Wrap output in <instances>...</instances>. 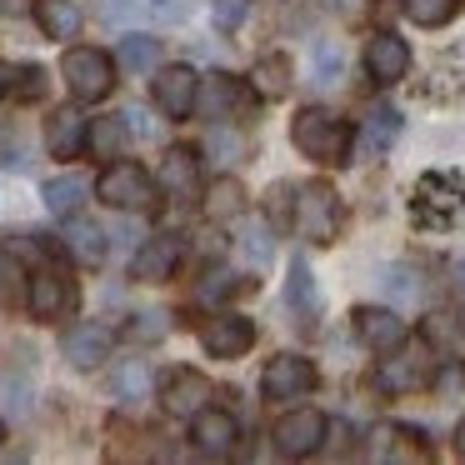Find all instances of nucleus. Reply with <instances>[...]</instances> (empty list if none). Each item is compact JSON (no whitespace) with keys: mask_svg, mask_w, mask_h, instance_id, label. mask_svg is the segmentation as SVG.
<instances>
[{"mask_svg":"<svg viewBox=\"0 0 465 465\" xmlns=\"http://www.w3.org/2000/svg\"><path fill=\"white\" fill-rule=\"evenodd\" d=\"M291 141H295V151H305L321 165H351L355 131L335 111H325V105H301L291 121Z\"/></svg>","mask_w":465,"mask_h":465,"instance_id":"1","label":"nucleus"},{"mask_svg":"<svg viewBox=\"0 0 465 465\" xmlns=\"http://www.w3.org/2000/svg\"><path fill=\"white\" fill-rule=\"evenodd\" d=\"M61 75H65V91L81 105H95L115 91V61L105 51H95V45H71L61 61Z\"/></svg>","mask_w":465,"mask_h":465,"instance_id":"2","label":"nucleus"},{"mask_svg":"<svg viewBox=\"0 0 465 465\" xmlns=\"http://www.w3.org/2000/svg\"><path fill=\"white\" fill-rule=\"evenodd\" d=\"M341 195L331 191L325 181H311L301 185V195H295V231H301V241L311 245H335V235H341Z\"/></svg>","mask_w":465,"mask_h":465,"instance_id":"3","label":"nucleus"},{"mask_svg":"<svg viewBox=\"0 0 465 465\" xmlns=\"http://www.w3.org/2000/svg\"><path fill=\"white\" fill-rule=\"evenodd\" d=\"M95 195H101L111 211H151L155 205V181L145 175V165L135 161H111L95 181Z\"/></svg>","mask_w":465,"mask_h":465,"instance_id":"4","label":"nucleus"},{"mask_svg":"<svg viewBox=\"0 0 465 465\" xmlns=\"http://www.w3.org/2000/svg\"><path fill=\"white\" fill-rule=\"evenodd\" d=\"M151 101L161 115H171V121H185V115L201 105V75L191 71V65H161L151 81Z\"/></svg>","mask_w":465,"mask_h":465,"instance_id":"5","label":"nucleus"},{"mask_svg":"<svg viewBox=\"0 0 465 465\" xmlns=\"http://www.w3.org/2000/svg\"><path fill=\"white\" fill-rule=\"evenodd\" d=\"M321 445H325V415L315 411V405H295L291 415L275 420V450H281L285 460H305V455H315Z\"/></svg>","mask_w":465,"mask_h":465,"instance_id":"6","label":"nucleus"},{"mask_svg":"<svg viewBox=\"0 0 465 465\" xmlns=\"http://www.w3.org/2000/svg\"><path fill=\"white\" fill-rule=\"evenodd\" d=\"M25 305H31L35 321H65V315L75 311V281L65 271H55V265H41V271L31 275Z\"/></svg>","mask_w":465,"mask_h":465,"instance_id":"7","label":"nucleus"},{"mask_svg":"<svg viewBox=\"0 0 465 465\" xmlns=\"http://www.w3.org/2000/svg\"><path fill=\"white\" fill-rule=\"evenodd\" d=\"M251 345H255V321H245L235 311H221L201 325V351L215 355V361H241Z\"/></svg>","mask_w":465,"mask_h":465,"instance_id":"8","label":"nucleus"},{"mask_svg":"<svg viewBox=\"0 0 465 465\" xmlns=\"http://www.w3.org/2000/svg\"><path fill=\"white\" fill-rule=\"evenodd\" d=\"M315 365L305 361V355H275L271 365H265V375H261V395L265 401H301L305 391H315Z\"/></svg>","mask_w":465,"mask_h":465,"instance_id":"9","label":"nucleus"},{"mask_svg":"<svg viewBox=\"0 0 465 465\" xmlns=\"http://www.w3.org/2000/svg\"><path fill=\"white\" fill-rule=\"evenodd\" d=\"M365 71H371V81H381V85L405 81V71H411V45H405L395 31H375L371 41H365Z\"/></svg>","mask_w":465,"mask_h":465,"instance_id":"10","label":"nucleus"},{"mask_svg":"<svg viewBox=\"0 0 465 465\" xmlns=\"http://www.w3.org/2000/svg\"><path fill=\"white\" fill-rule=\"evenodd\" d=\"M355 335H361V345H371L375 355H391L405 345V321L395 311H385V305H361V311H355Z\"/></svg>","mask_w":465,"mask_h":465,"instance_id":"11","label":"nucleus"},{"mask_svg":"<svg viewBox=\"0 0 465 465\" xmlns=\"http://www.w3.org/2000/svg\"><path fill=\"white\" fill-rule=\"evenodd\" d=\"M61 355L75 371H95V365H105V355H111V331L95 325V321H75L71 331L61 335Z\"/></svg>","mask_w":465,"mask_h":465,"instance_id":"12","label":"nucleus"},{"mask_svg":"<svg viewBox=\"0 0 465 465\" xmlns=\"http://www.w3.org/2000/svg\"><path fill=\"white\" fill-rule=\"evenodd\" d=\"M191 440L201 455H231L235 440H241V425H235L231 411H215V405H205V411L191 415Z\"/></svg>","mask_w":465,"mask_h":465,"instance_id":"13","label":"nucleus"},{"mask_svg":"<svg viewBox=\"0 0 465 465\" xmlns=\"http://www.w3.org/2000/svg\"><path fill=\"white\" fill-rule=\"evenodd\" d=\"M181 255L185 251H181L175 235H151V241L131 255V275H135V281H145V285H161V281H171V275H175Z\"/></svg>","mask_w":465,"mask_h":465,"instance_id":"14","label":"nucleus"},{"mask_svg":"<svg viewBox=\"0 0 465 465\" xmlns=\"http://www.w3.org/2000/svg\"><path fill=\"white\" fill-rule=\"evenodd\" d=\"M45 145H51L55 161H81V151H91V121L81 111H55L51 125H45Z\"/></svg>","mask_w":465,"mask_h":465,"instance_id":"15","label":"nucleus"},{"mask_svg":"<svg viewBox=\"0 0 465 465\" xmlns=\"http://www.w3.org/2000/svg\"><path fill=\"white\" fill-rule=\"evenodd\" d=\"M255 105V95L245 91V81H235V75H211L205 81V115L211 121H245Z\"/></svg>","mask_w":465,"mask_h":465,"instance_id":"16","label":"nucleus"},{"mask_svg":"<svg viewBox=\"0 0 465 465\" xmlns=\"http://www.w3.org/2000/svg\"><path fill=\"white\" fill-rule=\"evenodd\" d=\"M211 381H205L201 371H175L171 381H165V391H161V405H165V415H195V411H205V401H211Z\"/></svg>","mask_w":465,"mask_h":465,"instance_id":"17","label":"nucleus"},{"mask_svg":"<svg viewBox=\"0 0 465 465\" xmlns=\"http://www.w3.org/2000/svg\"><path fill=\"white\" fill-rule=\"evenodd\" d=\"M161 185H165V195H175V201H195V191H201V161H195V151L171 145L165 161H161Z\"/></svg>","mask_w":465,"mask_h":465,"instance_id":"18","label":"nucleus"},{"mask_svg":"<svg viewBox=\"0 0 465 465\" xmlns=\"http://www.w3.org/2000/svg\"><path fill=\"white\" fill-rule=\"evenodd\" d=\"M371 440H375L371 445L375 460H425V455H430V445H425L420 430H411V425H381Z\"/></svg>","mask_w":465,"mask_h":465,"instance_id":"19","label":"nucleus"},{"mask_svg":"<svg viewBox=\"0 0 465 465\" xmlns=\"http://www.w3.org/2000/svg\"><path fill=\"white\" fill-rule=\"evenodd\" d=\"M35 25H41L51 41H75L85 25L81 5L75 0H35Z\"/></svg>","mask_w":465,"mask_h":465,"instance_id":"20","label":"nucleus"},{"mask_svg":"<svg viewBox=\"0 0 465 465\" xmlns=\"http://www.w3.org/2000/svg\"><path fill=\"white\" fill-rule=\"evenodd\" d=\"M430 381V371H425L420 355H391V361H381V371H375V385L391 395H405V391H420V385Z\"/></svg>","mask_w":465,"mask_h":465,"instance_id":"21","label":"nucleus"},{"mask_svg":"<svg viewBox=\"0 0 465 465\" xmlns=\"http://www.w3.org/2000/svg\"><path fill=\"white\" fill-rule=\"evenodd\" d=\"M41 195H45V205H51V215H81V205H85V195H91V181H81V175H51V181L41 185Z\"/></svg>","mask_w":465,"mask_h":465,"instance_id":"22","label":"nucleus"},{"mask_svg":"<svg viewBox=\"0 0 465 465\" xmlns=\"http://www.w3.org/2000/svg\"><path fill=\"white\" fill-rule=\"evenodd\" d=\"M241 211H245V185L231 181V175H221V181L205 191V215H211V221H235Z\"/></svg>","mask_w":465,"mask_h":465,"instance_id":"23","label":"nucleus"},{"mask_svg":"<svg viewBox=\"0 0 465 465\" xmlns=\"http://www.w3.org/2000/svg\"><path fill=\"white\" fill-rule=\"evenodd\" d=\"M255 91L265 95V101H281L285 91H291V55H265L261 65H255Z\"/></svg>","mask_w":465,"mask_h":465,"instance_id":"24","label":"nucleus"},{"mask_svg":"<svg viewBox=\"0 0 465 465\" xmlns=\"http://www.w3.org/2000/svg\"><path fill=\"white\" fill-rule=\"evenodd\" d=\"M121 65L135 71V75L161 71V41H155V35H125L121 41Z\"/></svg>","mask_w":465,"mask_h":465,"instance_id":"25","label":"nucleus"},{"mask_svg":"<svg viewBox=\"0 0 465 465\" xmlns=\"http://www.w3.org/2000/svg\"><path fill=\"white\" fill-rule=\"evenodd\" d=\"M125 135H131V125H125V115H105V121H95L91 125V151L95 155H121V145H125Z\"/></svg>","mask_w":465,"mask_h":465,"instance_id":"26","label":"nucleus"},{"mask_svg":"<svg viewBox=\"0 0 465 465\" xmlns=\"http://www.w3.org/2000/svg\"><path fill=\"white\" fill-rule=\"evenodd\" d=\"M65 241H71V251L81 255V261H105V235L95 231V225H85V221H75L71 215V235H65Z\"/></svg>","mask_w":465,"mask_h":465,"instance_id":"27","label":"nucleus"},{"mask_svg":"<svg viewBox=\"0 0 465 465\" xmlns=\"http://www.w3.org/2000/svg\"><path fill=\"white\" fill-rule=\"evenodd\" d=\"M450 15H455V0H405V21L425 25V31L445 25Z\"/></svg>","mask_w":465,"mask_h":465,"instance_id":"28","label":"nucleus"},{"mask_svg":"<svg viewBox=\"0 0 465 465\" xmlns=\"http://www.w3.org/2000/svg\"><path fill=\"white\" fill-rule=\"evenodd\" d=\"M381 285L391 291V301H401V305H415V301H420V275H415L411 265H391V271L381 275Z\"/></svg>","mask_w":465,"mask_h":465,"instance_id":"29","label":"nucleus"},{"mask_svg":"<svg viewBox=\"0 0 465 465\" xmlns=\"http://www.w3.org/2000/svg\"><path fill=\"white\" fill-rule=\"evenodd\" d=\"M395 135H401V115H395V111H375L371 125H365V155H381Z\"/></svg>","mask_w":465,"mask_h":465,"instance_id":"30","label":"nucleus"},{"mask_svg":"<svg viewBox=\"0 0 465 465\" xmlns=\"http://www.w3.org/2000/svg\"><path fill=\"white\" fill-rule=\"evenodd\" d=\"M285 301L291 311H315V275L305 271V261L291 265V285H285Z\"/></svg>","mask_w":465,"mask_h":465,"instance_id":"31","label":"nucleus"},{"mask_svg":"<svg viewBox=\"0 0 465 465\" xmlns=\"http://www.w3.org/2000/svg\"><path fill=\"white\" fill-rule=\"evenodd\" d=\"M440 401H465V361H440V371L430 375Z\"/></svg>","mask_w":465,"mask_h":465,"instance_id":"32","label":"nucleus"},{"mask_svg":"<svg viewBox=\"0 0 465 465\" xmlns=\"http://www.w3.org/2000/svg\"><path fill=\"white\" fill-rule=\"evenodd\" d=\"M345 75V61L335 51V41H315V85H335Z\"/></svg>","mask_w":465,"mask_h":465,"instance_id":"33","label":"nucleus"},{"mask_svg":"<svg viewBox=\"0 0 465 465\" xmlns=\"http://www.w3.org/2000/svg\"><path fill=\"white\" fill-rule=\"evenodd\" d=\"M241 255H245L251 265H265V261H271V231H265L261 221H251V225L241 231Z\"/></svg>","mask_w":465,"mask_h":465,"instance_id":"34","label":"nucleus"},{"mask_svg":"<svg viewBox=\"0 0 465 465\" xmlns=\"http://www.w3.org/2000/svg\"><path fill=\"white\" fill-rule=\"evenodd\" d=\"M191 11H195V0H151V15L161 25H181Z\"/></svg>","mask_w":465,"mask_h":465,"instance_id":"35","label":"nucleus"},{"mask_svg":"<svg viewBox=\"0 0 465 465\" xmlns=\"http://www.w3.org/2000/svg\"><path fill=\"white\" fill-rule=\"evenodd\" d=\"M131 335H135V341H161V335H165V315H161V311H145V315H135Z\"/></svg>","mask_w":465,"mask_h":465,"instance_id":"36","label":"nucleus"},{"mask_svg":"<svg viewBox=\"0 0 465 465\" xmlns=\"http://www.w3.org/2000/svg\"><path fill=\"white\" fill-rule=\"evenodd\" d=\"M245 21V0H215V25L221 31H235Z\"/></svg>","mask_w":465,"mask_h":465,"instance_id":"37","label":"nucleus"},{"mask_svg":"<svg viewBox=\"0 0 465 465\" xmlns=\"http://www.w3.org/2000/svg\"><path fill=\"white\" fill-rule=\"evenodd\" d=\"M21 95L25 101H41L45 95V71L41 65H21Z\"/></svg>","mask_w":465,"mask_h":465,"instance_id":"38","label":"nucleus"},{"mask_svg":"<svg viewBox=\"0 0 465 465\" xmlns=\"http://www.w3.org/2000/svg\"><path fill=\"white\" fill-rule=\"evenodd\" d=\"M145 385H151V371H145L141 361L121 371V391H125V395H145Z\"/></svg>","mask_w":465,"mask_h":465,"instance_id":"39","label":"nucleus"},{"mask_svg":"<svg viewBox=\"0 0 465 465\" xmlns=\"http://www.w3.org/2000/svg\"><path fill=\"white\" fill-rule=\"evenodd\" d=\"M231 291H235V275H211L195 295H201V301H221V295H231Z\"/></svg>","mask_w":465,"mask_h":465,"instance_id":"40","label":"nucleus"},{"mask_svg":"<svg viewBox=\"0 0 465 465\" xmlns=\"http://www.w3.org/2000/svg\"><path fill=\"white\" fill-rule=\"evenodd\" d=\"M15 75H21V71H11V65L0 61V95H5V91H11V85H15Z\"/></svg>","mask_w":465,"mask_h":465,"instance_id":"41","label":"nucleus"},{"mask_svg":"<svg viewBox=\"0 0 465 465\" xmlns=\"http://www.w3.org/2000/svg\"><path fill=\"white\" fill-rule=\"evenodd\" d=\"M5 281H15V265H11V255H0V285Z\"/></svg>","mask_w":465,"mask_h":465,"instance_id":"42","label":"nucleus"},{"mask_svg":"<svg viewBox=\"0 0 465 465\" xmlns=\"http://www.w3.org/2000/svg\"><path fill=\"white\" fill-rule=\"evenodd\" d=\"M455 455L465 460V420H460V430H455Z\"/></svg>","mask_w":465,"mask_h":465,"instance_id":"43","label":"nucleus"},{"mask_svg":"<svg viewBox=\"0 0 465 465\" xmlns=\"http://www.w3.org/2000/svg\"><path fill=\"white\" fill-rule=\"evenodd\" d=\"M325 5H335V11H351L355 0H325Z\"/></svg>","mask_w":465,"mask_h":465,"instance_id":"44","label":"nucleus"},{"mask_svg":"<svg viewBox=\"0 0 465 465\" xmlns=\"http://www.w3.org/2000/svg\"><path fill=\"white\" fill-rule=\"evenodd\" d=\"M455 285H460V291H465V261L455 265Z\"/></svg>","mask_w":465,"mask_h":465,"instance_id":"45","label":"nucleus"},{"mask_svg":"<svg viewBox=\"0 0 465 465\" xmlns=\"http://www.w3.org/2000/svg\"><path fill=\"white\" fill-rule=\"evenodd\" d=\"M0 440H5V420H0Z\"/></svg>","mask_w":465,"mask_h":465,"instance_id":"46","label":"nucleus"}]
</instances>
